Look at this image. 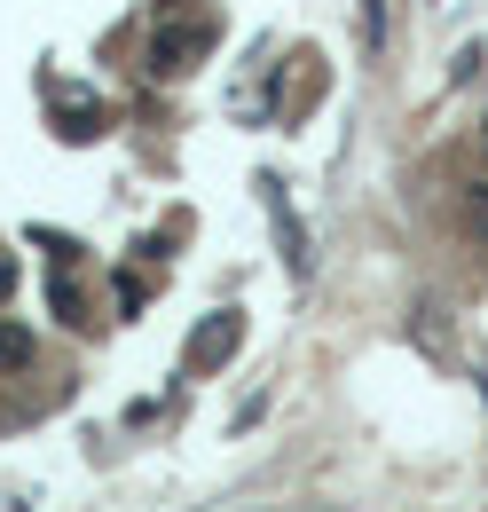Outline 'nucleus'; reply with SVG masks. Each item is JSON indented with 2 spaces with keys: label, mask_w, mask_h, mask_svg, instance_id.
Returning a JSON list of instances; mask_svg holds the SVG:
<instances>
[{
  "label": "nucleus",
  "mask_w": 488,
  "mask_h": 512,
  "mask_svg": "<svg viewBox=\"0 0 488 512\" xmlns=\"http://www.w3.org/2000/svg\"><path fill=\"white\" fill-rule=\"evenodd\" d=\"M237 347H244V308H221L189 331V371H221Z\"/></svg>",
  "instance_id": "obj_2"
},
{
  "label": "nucleus",
  "mask_w": 488,
  "mask_h": 512,
  "mask_svg": "<svg viewBox=\"0 0 488 512\" xmlns=\"http://www.w3.org/2000/svg\"><path fill=\"white\" fill-rule=\"evenodd\" d=\"M386 40V16H378V0H363V48H378Z\"/></svg>",
  "instance_id": "obj_5"
},
{
  "label": "nucleus",
  "mask_w": 488,
  "mask_h": 512,
  "mask_svg": "<svg viewBox=\"0 0 488 512\" xmlns=\"http://www.w3.org/2000/svg\"><path fill=\"white\" fill-rule=\"evenodd\" d=\"M260 213H268V229H276L284 268H292V276H307V268H315V253H307V229H300V213H292V197H284V182H276V174H260Z\"/></svg>",
  "instance_id": "obj_1"
},
{
  "label": "nucleus",
  "mask_w": 488,
  "mask_h": 512,
  "mask_svg": "<svg viewBox=\"0 0 488 512\" xmlns=\"http://www.w3.org/2000/svg\"><path fill=\"white\" fill-rule=\"evenodd\" d=\"M189 56H197V32H189V24H174V32L150 40V71H182Z\"/></svg>",
  "instance_id": "obj_3"
},
{
  "label": "nucleus",
  "mask_w": 488,
  "mask_h": 512,
  "mask_svg": "<svg viewBox=\"0 0 488 512\" xmlns=\"http://www.w3.org/2000/svg\"><path fill=\"white\" fill-rule=\"evenodd\" d=\"M32 347H40V339H32L24 323H0V371H24V363H32Z\"/></svg>",
  "instance_id": "obj_4"
},
{
  "label": "nucleus",
  "mask_w": 488,
  "mask_h": 512,
  "mask_svg": "<svg viewBox=\"0 0 488 512\" xmlns=\"http://www.w3.org/2000/svg\"><path fill=\"white\" fill-rule=\"evenodd\" d=\"M8 292H16V268H8V260H0V300H8Z\"/></svg>",
  "instance_id": "obj_7"
},
{
  "label": "nucleus",
  "mask_w": 488,
  "mask_h": 512,
  "mask_svg": "<svg viewBox=\"0 0 488 512\" xmlns=\"http://www.w3.org/2000/svg\"><path fill=\"white\" fill-rule=\"evenodd\" d=\"M473 213H481V221H488V182H473Z\"/></svg>",
  "instance_id": "obj_6"
}]
</instances>
